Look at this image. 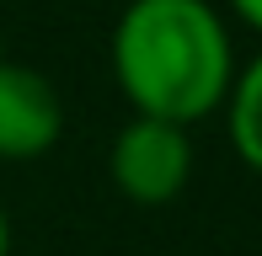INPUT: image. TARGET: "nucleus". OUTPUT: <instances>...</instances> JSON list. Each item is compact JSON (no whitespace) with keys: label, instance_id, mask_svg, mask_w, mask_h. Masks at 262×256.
I'll use <instances>...</instances> for the list:
<instances>
[{"label":"nucleus","instance_id":"1","mask_svg":"<svg viewBox=\"0 0 262 256\" xmlns=\"http://www.w3.org/2000/svg\"><path fill=\"white\" fill-rule=\"evenodd\" d=\"M235 69L214 0H128L113 27V75L139 118L204 123L225 107Z\"/></svg>","mask_w":262,"mask_h":256},{"label":"nucleus","instance_id":"6","mask_svg":"<svg viewBox=\"0 0 262 256\" xmlns=\"http://www.w3.org/2000/svg\"><path fill=\"white\" fill-rule=\"evenodd\" d=\"M0 256H11V219H6V208H0Z\"/></svg>","mask_w":262,"mask_h":256},{"label":"nucleus","instance_id":"2","mask_svg":"<svg viewBox=\"0 0 262 256\" xmlns=\"http://www.w3.org/2000/svg\"><path fill=\"white\" fill-rule=\"evenodd\" d=\"M107 171H113V187L139 208H161L193 176V134L182 123L166 118H128L118 128L113 149H107Z\"/></svg>","mask_w":262,"mask_h":256},{"label":"nucleus","instance_id":"5","mask_svg":"<svg viewBox=\"0 0 262 256\" xmlns=\"http://www.w3.org/2000/svg\"><path fill=\"white\" fill-rule=\"evenodd\" d=\"M225 6H230L235 16L252 27V32H262V0H225Z\"/></svg>","mask_w":262,"mask_h":256},{"label":"nucleus","instance_id":"3","mask_svg":"<svg viewBox=\"0 0 262 256\" xmlns=\"http://www.w3.org/2000/svg\"><path fill=\"white\" fill-rule=\"evenodd\" d=\"M64 134V101L32 64L0 59V160H38Z\"/></svg>","mask_w":262,"mask_h":256},{"label":"nucleus","instance_id":"4","mask_svg":"<svg viewBox=\"0 0 262 256\" xmlns=\"http://www.w3.org/2000/svg\"><path fill=\"white\" fill-rule=\"evenodd\" d=\"M225 112H230V144H235V155L246 160V171L262 176V54L246 69H235L230 96H225Z\"/></svg>","mask_w":262,"mask_h":256}]
</instances>
